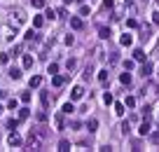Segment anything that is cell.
Wrapping results in <instances>:
<instances>
[{
    "instance_id": "1",
    "label": "cell",
    "mask_w": 159,
    "mask_h": 152,
    "mask_svg": "<svg viewBox=\"0 0 159 152\" xmlns=\"http://www.w3.org/2000/svg\"><path fill=\"white\" fill-rule=\"evenodd\" d=\"M14 35H16V28H14V24H12V26H0V37H2V40H14Z\"/></svg>"
},
{
    "instance_id": "2",
    "label": "cell",
    "mask_w": 159,
    "mask_h": 152,
    "mask_svg": "<svg viewBox=\"0 0 159 152\" xmlns=\"http://www.w3.org/2000/svg\"><path fill=\"white\" fill-rule=\"evenodd\" d=\"M26 150H31V152L42 150V143H40V138H37L35 133H31V138H28V143H26Z\"/></svg>"
},
{
    "instance_id": "3",
    "label": "cell",
    "mask_w": 159,
    "mask_h": 152,
    "mask_svg": "<svg viewBox=\"0 0 159 152\" xmlns=\"http://www.w3.org/2000/svg\"><path fill=\"white\" fill-rule=\"evenodd\" d=\"M54 126H56L58 131H63V129H66V117H63V112H61V115H54Z\"/></svg>"
},
{
    "instance_id": "4",
    "label": "cell",
    "mask_w": 159,
    "mask_h": 152,
    "mask_svg": "<svg viewBox=\"0 0 159 152\" xmlns=\"http://www.w3.org/2000/svg\"><path fill=\"white\" fill-rule=\"evenodd\" d=\"M7 143H10L12 147H19V145H21V138H19V133H16V131H12L10 136H7Z\"/></svg>"
},
{
    "instance_id": "5",
    "label": "cell",
    "mask_w": 159,
    "mask_h": 152,
    "mask_svg": "<svg viewBox=\"0 0 159 152\" xmlns=\"http://www.w3.org/2000/svg\"><path fill=\"white\" fill-rule=\"evenodd\" d=\"M84 96V89L82 87H73V91H70V101H80Z\"/></svg>"
},
{
    "instance_id": "6",
    "label": "cell",
    "mask_w": 159,
    "mask_h": 152,
    "mask_svg": "<svg viewBox=\"0 0 159 152\" xmlns=\"http://www.w3.org/2000/svg\"><path fill=\"white\" fill-rule=\"evenodd\" d=\"M70 26H73L75 31H82V28H84V21L80 19V16H70Z\"/></svg>"
},
{
    "instance_id": "7",
    "label": "cell",
    "mask_w": 159,
    "mask_h": 152,
    "mask_svg": "<svg viewBox=\"0 0 159 152\" xmlns=\"http://www.w3.org/2000/svg\"><path fill=\"white\" fill-rule=\"evenodd\" d=\"M40 101H42V108L47 110L49 105H52V96H49V91H42V94H40Z\"/></svg>"
},
{
    "instance_id": "8",
    "label": "cell",
    "mask_w": 159,
    "mask_h": 152,
    "mask_svg": "<svg viewBox=\"0 0 159 152\" xmlns=\"http://www.w3.org/2000/svg\"><path fill=\"white\" fill-rule=\"evenodd\" d=\"M150 73H152V63L145 61L143 66H140V77H150Z\"/></svg>"
},
{
    "instance_id": "9",
    "label": "cell",
    "mask_w": 159,
    "mask_h": 152,
    "mask_svg": "<svg viewBox=\"0 0 159 152\" xmlns=\"http://www.w3.org/2000/svg\"><path fill=\"white\" fill-rule=\"evenodd\" d=\"M40 84H42V77H40V75H33V77L28 80V87H31V89H37Z\"/></svg>"
},
{
    "instance_id": "10",
    "label": "cell",
    "mask_w": 159,
    "mask_h": 152,
    "mask_svg": "<svg viewBox=\"0 0 159 152\" xmlns=\"http://www.w3.org/2000/svg\"><path fill=\"white\" fill-rule=\"evenodd\" d=\"M52 84L58 89V87H63V84H66V77H63V75H52Z\"/></svg>"
},
{
    "instance_id": "11",
    "label": "cell",
    "mask_w": 159,
    "mask_h": 152,
    "mask_svg": "<svg viewBox=\"0 0 159 152\" xmlns=\"http://www.w3.org/2000/svg\"><path fill=\"white\" fill-rule=\"evenodd\" d=\"M12 16H14V24H24V21H26V14H24V10H16Z\"/></svg>"
},
{
    "instance_id": "12",
    "label": "cell",
    "mask_w": 159,
    "mask_h": 152,
    "mask_svg": "<svg viewBox=\"0 0 159 152\" xmlns=\"http://www.w3.org/2000/svg\"><path fill=\"white\" fill-rule=\"evenodd\" d=\"M138 131H140V136H148V133H150V131H152V126H150V122H148V119H145V122H143V124H140V129H138Z\"/></svg>"
},
{
    "instance_id": "13",
    "label": "cell",
    "mask_w": 159,
    "mask_h": 152,
    "mask_svg": "<svg viewBox=\"0 0 159 152\" xmlns=\"http://www.w3.org/2000/svg\"><path fill=\"white\" fill-rule=\"evenodd\" d=\"M131 42H133V37L129 35V33H124V35L119 37V45H122V47H129V45H131Z\"/></svg>"
},
{
    "instance_id": "14",
    "label": "cell",
    "mask_w": 159,
    "mask_h": 152,
    "mask_svg": "<svg viewBox=\"0 0 159 152\" xmlns=\"http://www.w3.org/2000/svg\"><path fill=\"white\" fill-rule=\"evenodd\" d=\"M150 31H152V28H150L148 24H143V26H140V40H148V37H150Z\"/></svg>"
},
{
    "instance_id": "15",
    "label": "cell",
    "mask_w": 159,
    "mask_h": 152,
    "mask_svg": "<svg viewBox=\"0 0 159 152\" xmlns=\"http://www.w3.org/2000/svg\"><path fill=\"white\" fill-rule=\"evenodd\" d=\"M98 35H101L103 40H110V35H112V31H110V28H105V26H101V28H98Z\"/></svg>"
},
{
    "instance_id": "16",
    "label": "cell",
    "mask_w": 159,
    "mask_h": 152,
    "mask_svg": "<svg viewBox=\"0 0 159 152\" xmlns=\"http://www.w3.org/2000/svg\"><path fill=\"white\" fill-rule=\"evenodd\" d=\"M133 61H145V52L143 49H133Z\"/></svg>"
},
{
    "instance_id": "17",
    "label": "cell",
    "mask_w": 159,
    "mask_h": 152,
    "mask_svg": "<svg viewBox=\"0 0 159 152\" xmlns=\"http://www.w3.org/2000/svg\"><path fill=\"white\" fill-rule=\"evenodd\" d=\"M24 68H33V56L31 54H24Z\"/></svg>"
},
{
    "instance_id": "18",
    "label": "cell",
    "mask_w": 159,
    "mask_h": 152,
    "mask_svg": "<svg viewBox=\"0 0 159 152\" xmlns=\"http://www.w3.org/2000/svg\"><path fill=\"white\" fill-rule=\"evenodd\" d=\"M10 77H12V80H19V77H21V70L12 66V68H10Z\"/></svg>"
},
{
    "instance_id": "19",
    "label": "cell",
    "mask_w": 159,
    "mask_h": 152,
    "mask_svg": "<svg viewBox=\"0 0 159 152\" xmlns=\"http://www.w3.org/2000/svg\"><path fill=\"white\" fill-rule=\"evenodd\" d=\"M5 126H7V129H12V131H16V126H19V119H7V122H5Z\"/></svg>"
},
{
    "instance_id": "20",
    "label": "cell",
    "mask_w": 159,
    "mask_h": 152,
    "mask_svg": "<svg viewBox=\"0 0 159 152\" xmlns=\"http://www.w3.org/2000/svg\"><path fill=\"white\" fill-rule=\"evenodd\" d=\"M119 82L129 87V84H131V75H129V73H122V75H119Z\"/></svg>"
},
{
    "instance_id": "21",
    "label": "cell",
    "mask_w": 159,
    "mask_h": 152,
    "mask_svg": "<svg viewBox=\"0 0 159 152\" xmlns=\"http://www.w3.org/2000/svg\"><path fill=\"white\" fill-rule=\"evenodd\" d=\"M42 24H45V16H40V14H37V16H33V26H35V28H40Z\"/></svg>"
},
{
    "instance_id": "22",
    "label": "cell",
    "mask_w": 159,
    "mask_h": 152,
    "mask_svg": "<svg viewBox=\"0 0 159 152\" xmlns=\"http://www.w3.org/2000/svg\"><path fill=\"white\" fill-rule=\"evenodd\" d=\"M7 108H10V110H19V101H16V98H10V101H7Z\"/></svg>"
},
{
    "instance_id": "23",
    "label": "cell",
    "mask_w": 159,
    "mask_h": 152,
    "mask_svg": "<svg viewBox=\"0 0 159 152\" xmlns=\"http://www.w3.org/2000/svg\"><path fill=\"white\" fill-rule=\"evenodd\" d=\"M66 68H68V73L75 70V68H77V61H75V59H68V61H66Z\"/></svg>"
},
{
    "instance_id": "24",
    "label": "cell",
    "mask_w": 159,
    "mask_h": 152,
    "mask_svg": "<svg viewBox=\"0 0 159 152\" xmlns=\"http://www.w3.org/2000/svg\"><path fill=\"white\" fill-rule=\"evenodd\" d=\"M87 129H89V131H96V129H98V119H89L87 122Z\"/></svg>"
},
{
    "instance_id": "25",
    "label": "cell",
    "mask_w": 159,
    "mask_h": 152,
    "mask_svg": "<svg viewBox=\"0 0 159 152\" xmlns=\"http://www.w3.org/2000/svg\"><path fill=\"white\" fill-rule=\"evenodd\" d=\"M28 117H31V110H28V108H21V110H19V119H28Z\"/></svg>"
},
{
    "instance_id": "26",
    "label": "cell",
    "mask_w": 159,
    "mask_h": 152,
    "mask_svg": "<svg viewBox=\"0 0 159 152\" xmlns=\"http://www.w3.org/2000/svg\"><path fill=\"white\" fill-rule=\"evenodd\" d=\"M56 150H61V152H68V150H70V143H68V141H61Z\"/></svg>"
},
{
    "instance_id": "27",
    "label": "cell",
    "mask_w": 159,
    "mask_h": 152,
    "mask_svg": "<svg viewBox=\"0 0 159 152\" xmlns=\"http://www.w3.org/2000/svg\"><path fill=\"white\" fill-rule=\"evenodd\" d=\"M98 82H101V84L108 82V70H98Z\"/></svg>"
},
{
    "instance_id": "28",
    "label": "cell",
    "mask_w": 159,
    "mask_h": 152,
    "mask_svg": "<svg viewBox=\"0 0 159 152\" xmlns=\"http://www.w3.org/2000/svg\"><path fill=\"white\" fill-rule=\"evenodd\" d=\"M75 110V105H73V101H70V103H66L63 105V115H70V112Z\"/></svg>"
},
{
    "instance_id": "29",
    "label": "cell",
    "mask_w": 159,
    "mask_h": 152,
    "mask_svg": "<svg viewBox=\"0 0 159 152\" xmlns=\"http://www.w3.org/2000/svg\"><path fill=\"white\" fill-rule=\"evenodd\" d=\"M45 5H47V0H33V7H35V10H42Z\"/></svg>"
},
{
    "instance_id": "30",
    "label": "cell",
    "mask_w": 159,
    "mask_h": 152,
    "mask_svg": "<svg viewBox=\"0 0 159 152\" xmlns=\"http://www.w3.org/2000/svg\"><path fill=\"white\" fill-rule=\"evenodd\" d=\"M24 37H26V40H37V33L31 28V31H26V35H24Z\"/></svg>"
},
{
    "instance_id": "31",
    "label": "cell",
    "mask_w": 159,
    "mask_h": 152,
    "mask_svg": "<svg viewBox=\"0 0 159 152\" xmlns=\"http://www.w3.org/2000/svg\"><path fill=\"white\" fill-rule=\"evenodd\" d=\"M47 73H49V75H56V73H58V66H56V63H49Z\"/></svg>"
},
{
    "instance_id": "32",
    "label": "cell",
    "mask_w": 159,
    "mask_h": 152,
    "mask_svg": "<svg viewBox=\"0 0 159 152\" xmlns=\"http://www.w3.org/2000/svg\"><path fill=\"white\" fill-rule=\"evenodd\" d=\"M115 112L122 117V115H124V103H115Z\"/></svg>"
},
{
    "instance_id": "33",
    "label": "cell",
    "mask_w": 159,
    "mask_h": 152,
    "mask_svg": "<svg viewBox=\"0 0 159 152\" xmlns=\"http://www.w3.org/2000/svg\"><path fill=\"white\" fill-rule=\"evenodd\" d=\"M124 105H129V108H133V105H136V98H133V96H127V101H124Z\"/></svg>"
},
{
    "instance_id": "34",
    "label": "cell",
    "mask_w": 159,
    "mask_h": 152,
    "mask_svg": "<svg viewBox=\"0 0 159 152\" xmlns=\"http://www.w3.org/2000/svg\"><path fill=\"white\" fill-rule=\"evenodd\" d=\"M56 14L61 16V19H66V16H68V12H66V7H58V10H56Z\"/></svg>"
},
{
    "instance_id": "35",
    "label": "cell",
    "mask_w": 159,
    "mask_h": 152,
    "mask_svg": "<svg viewBox=\"0 0 159 152\" xmlns=\"http://www.w3.org/2000/svg\"><path fill=\"white\" fill-rule=\"evenodd\" d=\"M19 52H21V47H19V45H16V47L12 49V52H7V54H10V59H12V56H19Z\"/></svg>"
},
{
    "instance_id": "36",
    "label": "cell",
    "mask_w": 159,
    "mask_h": 152,
    "mask_svg": "<svg viewBox=\"0 0 159 152\" xmlns=\"http://www.w3.org/2000/svg\"><path fill=\"white\" fill-rule=\"evenodd\" d=\"M21 101H24V103H28V101H31V91H24V94H21Z\"/></svg>"
},
{
    "instance_id": "37",
    "label": "cell",
    "mask_w": 159,
    "mask_h": 152,
    "mask_svg": "<svg viewBox=\"0 0 159 152\" xmlns=\"http://www.w3.org/2000/svg\"><path fill=\"white\" fill-rule=\"evenodd\" d=\"M103 101H105V105H110V103H112V94H108V91H105V96H103Z\"/></svg>"
},
{
    "instance_id": "38",
    "label": "cell",
    "mask_w": 159,
    "mask_h": 152,
    "mask_svg": "<svg viewBox=\"0 0 159 152\" xmlns=\"http://www.w3.org/2000/svg\"><path fill=\"white\" fill-rule=\"evenodd\" d=\"M37 122H47V112H37Z\"/></svg>"
},
{
    "instance_id": "39",
    "label": "cell",
    "mask_w": 159,
    "mask_h": 152,
    "mask_svg": "<svg viewBox=\"0 0 159 152\" xmlns=\"http://www.w3.org/2000/svg\"><path fill=\"white\" fill-rule=\"evenodd\" d=\"M112 5H115L112 0H103V7H105V10H112Z\"/></svg>"
},
{
    "instance_id": "40",
    "label": "cell",
    "mask_w": 159,
    "mask_h": 152,
    "mask_svg": "<svg viewBox=\"0 0 159 152\" xmlns=\"http://www.w3.org/2000/svg\"><path fill=\"white\" fill-rule=\"evenodd\" d=\"M127 26H129V28H136V26H138V21H136V19H129V21H127Z\"/></svg>"
},
{
    "instance_id": "41",
    "label": "cell",
    "mask_w": 159,
    "mask_h": 152,
    "mask_svg": "<svg viewBox=\"0 0 159 152\" xmlns=\"http://www.w3.org/2000/svg\"><path fill=\"white\" fill-rule=\"evenodd\" d=\"M129 129H131V126H129V122H124V124H122V133H124V136L129 133Z\"/></svg>"
},
{
    "instance_id": "42",
    "label": "cell",
    "mask_w": 159,
    "mask_h": 152,
    "mask_svg": "<svg viewBox=\"0 0 159 152\" xmlns=\"http://www.w3.org/2000/svg\"><path fill=\"white\" fill-rule=\"evenodd\" d=\"M45 16H47V19H54V16H56V10H47V14H45Z\"/></svg>"
},
{
    "instance_id": "43",
    "label": "cell",
    "mask_w": 159,
    "mask_h": 152,
    "mask_svg": "<svg viewBox=\"0 0 159 152\" xmlns=\"http://www.w3.org/2000/svg\"><path fill=\"white\" fill-rule=\"evenodd\" d=\"M117 61H119V56H117V52H112L110 54V63H117Z\"/></svg>"
},
{
    "instance_id": "44",
    "label": "cell",
    "mask_w": 159,
    "mask_h": 152,
    "mask_svg": "<svg viewBox=\"0 0 159 152\" xmlns=\"http://www.w3.org/2000/svg\"><path fill=\"white\" fill-rule=\"evenodd\" d=\"M63 42H66V45H73V42H75V37H73V35H66V40H63Z\"/></svg>"
},
{
    "instance_id": "45",
    "label": "cell",
    "mask_w": 159,
    "mask_h": 152,
    "mask_svg": "<svg viewBox=\"0 0 159 152\" xmlns=\"http://www.w3.org/2000/svg\"><path fill=\"white\" fill-rule=\"evenodd\" d=\"M152 21H154V24L159 26V12H154V14H152Z\"/></svg>"
},
{
    "instance_id": "46",
    "label": "cell",
    "mask_w": 159,
    "mask_h": 152,
    "mask_svg": "<svg viewBox=\"0 0 159 152\" xmlns=\"http://www.w3.org/2000/svg\"><path fill=\"white\" fill-rule=\"evenodd\" d=\"M152 143H157V145H159V131H157V133H152Z\"/></svg>"
},
{
    "instance_id": "47",
    "label": "cell",
    "mask_w": 159,
    "mask_h": 152,
    "mask_svg": "<svg viewBox=\"0 0 159 152\" xmlns=\"http://www.w3.org/2000/svg\"><path fill=\"white\" fill-rule=\"evenodd\" d=\"M124 7H133V0H124Z\"/></svg>"
},
{
    "instance_id": "48",
    "label": "cell",
    "mask_w": 159,
    "mask_h": 152,
    "mask_svg": "<svg viewBox=\"0 0 159 152\" xmlns=\"http://www.w3.org/2000/svg\"><path fill=\"white\" fill-rule=\"evenodd\" d=\"M2 110H5V108H2V105H0V115H2Z\"/></svg>"
},
{
    "instance_id": "49",
    "label": "cell",
    "mask_w": 159,
    "mask_h": 152,
    "mask_svg": "<svg viewBox=\"0 0 159 152\" xmlns=\"http://www.w3.org/2000/svg\"><path fill=\"white\" fill-rule=\"evenodd\" d=\"M157 2H159V0H157Z\"/></svg>"
}]
</instances>
